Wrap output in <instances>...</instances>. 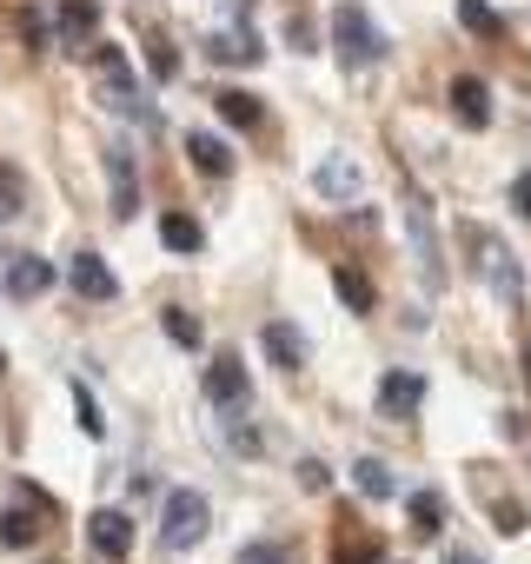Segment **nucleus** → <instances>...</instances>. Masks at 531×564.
I'll use <instances>...</instances> for the list:
<instances>
[{
	"label": "nucleus",
	"mask_w": 531,
	"mask_h": 564,
	"mask_svg": "<svg viewBox=\"0 0 531 564\" xmlns=\"http://www.w3.org/2000/svg\"><path fill=\"white\" fill-rule=\"evenodd\" d=\"M445 564H485V557H478V551H452Z\"/></svg>",
	"instance_id": "obj_34"
},
{
	"label": "nucleus",
	"mask_w": 531,
	"mask_h": 564,
	"mask_svg": "<svg viewBox=\"0 0 531 564\" xmlns=\"http://www.w3.org/2000/svg\"><path fill=\"white\" fill-rule=\"evenodd\" d=\"M87 544H94L107 564H120V557L133 551V518H127V511H94V518H87Z\"/></svg>",
	"instance_id": "obj_9"
},
{
	"label": "nucleus",
	"mask_w": 531,
	"mask_h": 564,
	"mask_svg": "<svg viewBox=\"0 0 531 564\" xmlns=\"http://www.w3.org/2000/svg\"><path fill=\"white\" fill-rule=\"evenodd\" d=\"M300 485H306V491H326V485H333V471H326L319 458H306V465H300Z\"/></svg>",
	"instance_id": "obj_32"
},
{
	"label": "nucleus",
	"mask_w": 531,
	"mask_h": 564,
	"mask_svg": "<svg viewBox=\"0 0 531 564\" xmlns=\"http://www.w3.org/2000/svg\"><path fill=\"white\" fill-rule=\"evenodd\" d=\"M160 326H166V339H173V346H186V352L206 339V333H199V319H193L186 306H166V313H160Z\"/></svg>",
	"instance_id": "obj_23"
},
{
	"label": "nucleus",
	"mask_w": 531,
	"mask_h": 564,
	"mask_svg": "<svg viewBox=\"0 0 531 564\" xmlns=\"http://www.w3.org/2000/svg\"><path fill=\"white\" fill-rule=\"evenodd\" d=\"M491 518H498V531H505V538H518V531H524V505H491Z\"/></svg>",
	"instance_id": "obj_30"
},
{
	"label": "nucleus",
	"mask_w": 531,
	"mask_h": 564,
	"mask_svg": "<svg viewBox=\"0 0 531 564\" xmlns=\"http://www.w3.org/2000/svg\"><path fill=\"white\" fill-rule=\"evenodd\" d=\"M107 180H113V219H133L140 213V180H133V153L127 147H107Z\"/></svg>",
	"instance_id": "obj_13"
},
{
	"label": "nucleus",
	"mask_w": 531,
	"mask_h": 564,
	"mask_svg": "<svg viewBox=\"0 0 531 564\" xmlns=\"http://www.w3.org/2000/svg\"><path fill=\"white\" fill-rule=\"evenodd\" d=\"M333 54H339L346 74H366V67L386 61V34L372 28V14L359 8V0H339L333 8Z\"/></svg>",
	"instance_id": "obj_1"
},
{
	"label": "nucleus",
	"mask_w": 531,
	"mask_h": 564,
	"mask_svg": "<svg viewBox=\"0 0 531 564\" xmlns=\"http://www.w3.org/2000/svg\"><path fill=\"white\" fill-rule=\"evenodd\" d=\"M232 8H239V0H232Z\"/></svg>",
	"instance_id": "obj_37"
},
{
	"label": "nucleus",
	"mask_w": 531,
	"mask_h": 564,
	"mask_svg": "<svg viewBox=\"0 0 531 564\" xmlns=\"http://www.w3.org/2000/svg\"><path fill=\"white\" fill-rule=\"evenodd\" d=\"M67 286H74L80 300H100V306H107V300H120V279L107 272V259H100V252H74Z\"/></svg>",
	"instance_id": "obj_8"
},
{
	"label": "nucleus",
	"mask_w": 531,
	"mask_h": 564,
	"mask_svg": "<svg viewBox=\"0 0 531 564\" xmlns=\"http://www.w3.org/2000/svg\"><path fill=\"white\" fill-rule=\"evenodd\" d=\"M160 246H166V252H199L206 232H199L193 213H166V219H160Z\"/></svg>",
	"instance_id": "obj_20"
},
{
	"label": "nucleus",
	"mask_w": 531,
	"mask_h": 564,
	"mask_svg": "<svg viewBox=\"0 0 531 564\" xmlns=\"http://www.w3.org/2000/svg\"><path fill=\"white\" fill-rule=\"evenodd\" d=\"M74 405H80V432H87V438H100V432H107V419H100V405H94V392H87V386H74Z\"/></svg>",
	"instance_id": "obj_27"
},
{
	"label": "nucleus",
	"mask_w": 531,
	"mask_h": 564,
	"mask_svg": "<svg viewBox=\"0 0 531 564\" xmlns=\"http://www.w3.org/2000/svg\"><path fill=\"white\" fill-rule=\"evenodd\" d=\"M219 120H226V127H259V100L232 87V94H219Z\"/></svg>",
	"instance_id": "obj_24"
},
{
	"label": "nucleus",
	"mask_w": 531,
	"mask_h": 564,
	"mask_svg": "<svg viewBox=\"0 0 531 564\" xmlns=\"http://www.w3.org/2000/svg\"><path fill=\"white\" fill-rule=\"evenodd\" d=\"M511 206L531 219V173H518V180H511Z\"/></svg>",
	"instance_id": "obj_33"
},
{
	"label": "nucleus",
	"mask_w": 531,
	"mask_h": 564,
	"mask_svg": "<svg viewBox=\"0 0 531 564\" xmlns=\"http://www.w3.org/2000/svg\"><path fill=\"white\" fill-rule=\"evenodd\" d=\"M452 120H458L465 133H485V127H491V87L472 80V74L452 80Z\"/></svg>",
	"instance_id": "obj_10"
},
{
	"label": "nucleus",
	"mask_w": 531,
	"mask_h": 564,
	"mask_svg": "<svg viewBox=\"0 0 531 564\" xmlns=\"http://www.w3.org/2000/svg\"><path fill=\"white\" fill-rule=\"evenodd\" d=\"M206 54H213L219 67H259V61H266V47H259V34H252V28H226V34H213V41H206Z\"/></svg>",
	"instance_id": "obj_12"
},
{
	"label": "nucleus",
	"mask_w": 531,
	"mask_h": 564,
	"mask_svg": "<svg viewBox=\"0 0 531 564\" xmlns=\"http://www.w3.org/2000/svg\"><path fill=\"white\" fill-rule=\"evenodd\" d=\"M524 379H531V339H524Z\"/></svg>",
	"instance_id": "obj_35"
},
{
	"label": "nucleus",
	"mask_w": 531,
	"mask_h": 564,
	"mask_svg": "<svg viewBox=\"0 0 531 564\" xmlns=\"http://www.w3.org/2000/svg\"><path fill=\"white\" fill-rule=\"evenodd\" d=\"M333 293L353 306V313H372L379 306V293H372V279L359 272V265H333Z\"/></svg>",
	"instance_id": "obj_18"
},
{
	"label": "nucleus",
	"mask_w": 531,
	"mask_h": 564,
	"mask_svg": "<svg viewBox=\"0 0 531 564\" xmlns=\"http://www.w3.org/2000/svg\"><path fill=\"white\" fill-rule=\"evenodd\" d=\"M14 498H21V505H8V511H0V544H8V551H28V544L47 531L41 518H54V505H47L34 485H14Z\"/></svg>",
	"instance_id": "obj_6"
},
{
	"label": "nucleus",
	"mask_w": 531,
	"mask_h": 564,
	"mask_svg": "<svg viewBox=\"0 0 531 564\" xmlns=\"http://www.w3.org/2000/svg\"><path fill=\"white\" fill-rule=\"evenodd\" d=\"M458 28H465L472 41H505V21L485 8V0H458Z\"/></svg>",
	"instance_id": "obj_21"
},
{
	"label": "nucleus",
	"mask_w": 531,
	"mask_h": 564,
	"mask_svg": "<svg viewBox=\"0 0 531 564\" xmlns=\"http://www.w3.org/2000/svg\"><path fill=\"white\" fill-rule=\"evenodd\" d=\"M405 511H412V531H419V538H438V531H445V498H438V491H412Z\"/></svg>",
	"instance_id": "obj_22"
},
{
	"label": "nucleus",
	"mask_w": 531,
	"mask_h": 564,
	"mask_svg": "<svg viewBox=\"0 0 531 564\" xmlns=\"http://www.w3.org/2000/svg\"><path fill=\"white\" fill-rule=\"evenodd\" d=\"M286 41H293L300 54H313V21H306V14H293V21H286Z\"/></svg>",
	"instance_id": "obj_31"
},
{
	"label": "nucleus",
	"mask_w": 531,
	"mask_h": 564,
	"mask_svg": "<svg viewBox=\"0 0 531 564\" xmlns=\"http://www.w3.org/2000/svg\"><path fill=\"white\" fill-rule=\"evenodd\" d=\"M87 54H94V74H100V100H107L113 113H127V120H147V127H153L160 113L147 107V94H140V80H133L127 54H120V47H107V41H94Z\"/></svg>",
	"instance_id": "obj_3"
},
{
	"label": "nucleus",
	"mask_w": 531,
	"mask_h": 564,
	"mask_svg": "<svg viewBox=\"0 0 531 564\" xmlns=\"http://www.w3.org/2000/svg\"><path fill=\"white\" fill-rule=\"evenodd\" d=\"M419 405H425V379H419V372H386V379H379V419L405 425Z\"/></svg>",
	"instance_id": "obj_7"
},
{
	"label": "nucleus",
	"mask_w": 531,
	"mask_h": 564,
	"mask_svg": "<svg viewBox=\"0 0 531 564\" xmlns=\"http://www.w3.org/2000/svg\"><path fill=\"white\" fill-rule=\"evenodd\" d=\"M206 399L226 412V405H246V366L239 359H213L206 366Z\"/></svg>",
	"instance_id": "obj_15"
},
{
	"label": "nucleus",
	"mask_w": 531,
	"mask_h": 564,
	"mask_svg": "<svg viewBox=\"0 0 531 564\" xmlns=\"http://www.w3.org/2000/svg\"><path fill=\"white\" fill-rule=\"evenodd\" d=\"M353 478H359V491H366V498H392V471H386L379 458H359V465H353Z\"/></svg>",
	"instance_id": "obj_26"
},
{
	"label": "nucleus",
	"mask_w": 531,
	"mask_h": 564,
	"mask_svg": "<svg viewBox=\"0 0 531 564\" xmlns=\"http://www.w3.org/2000/svg\"><path fill=\"white\" fill-rule=\"evenodd\" d=\"M266 359H273L280 372H300V366H306V333H293V326H266Z\"/></svg>",
	"instance_id": "obj_17"
},
{
	"label": "nucleus",
	"mask_w": 531,
	"mask_h": 564,
	"mask_svg": "<svg viewBox=\"0 0 531 564\" xmlns=\"http://www.w3.org/2000/svg\"><path fill=\"white\" fill-rule=\"evenodd\" d=\"M399 213H405V246H412V265L419 279L438 293L445 286V252H438V226H432V199L419 186H399Z\"/></svg>",
	"instance_id": "obj_2"
},
{
	"label": "nucleus",
	"mask_w": 531,
	"mask_h": 564,
	"mask_svg": "<svg viewBox=\"0 0 531 564\" xmlns=\"http://www.w3.org/2000/svg\"><path fill=\"white\" fill-rule=\"evenodd\" d=\"M313 186H319L326 199H353V193H359V166L333 153V160H319V173H313Z\"/></svg>",
	"instance_id": "obj_19"
},
{
	"label": "nucleus",
	"mask_w": 531,
	"mask_h": 564,
	"mask_svg": "<svg viewBox=\"0 0 531 564\" xmlns=\"http://www.w3.org/2000/svg\"><path fill=\"white\" fill-rule=\"evenodd\" d=\"M47 286H54V265H47L41 252H14V259H8V293H14V300H41Z\"/></svg>",
	"instance_id": "obj_11"
},
{
	"label": "nucleus",
	"mask_w": 531,
	"mask_h": 564,
	"mask_svg": "<svg viewBox=\"0 0 531 564\" xmlns=\"http://www.w3.org/2000/svg\"><path fill=\"white\" fill-rule=\"evenodd\" d=\"M14 213H21V180L0 173V219H14Z\"/></svg>",
	"instance_id": "obj_29"
},
{
	"label": "nucleus",
	"mask_w": 531,
	"mask_h": 564,
	"mask_svg": "<svg viewBox=\"0 0 531 564\" xmlns=\"http://www.w3.org/2000/svg\"><path fill=\"white\" fill-rule=\"evenodd\" d=\"M333 564H386V551H379L372 531H359V538H339V557Z\"/></svg>",
	"instance_id": "obj_25"
},
{
	"label": "nucleus",
	"mask_w": 531,
	"mask_h": 564,
	"mask_svg": "<svg viewBox=\"0 0 531 564\" xmlns=\"http://www.w3.org/2000/svg\"><path fill=\"white\" fill-rule=\"evenodd\" d=\"M465 246L478 252V259H472V272H478L485 286H491V300H498V306H518V293H524V272H518V259H511V252H505V246H498L485 226H472V232H465Z\"/></svg>",
	"instance_id": "obj_4"
},
{
	"label": "nucleus",
	"mask_w": 531,
	"mask_h": 564,
	"mask_svg": "<svg viewBox=\"0 0 531 564\" xmlns=\"http://www.w3.org/2000/svg\"><path fill=\"white\" fill-rule=\"evenodd\" d=\"M94 28H100V0H61V47L87 54L94 47Z\"/></svg>",
	"instance_id": "obj_14"
},
{
	"label": "nucleus",
	"mask_w": 531,
	"mask_h": 564,
	"mask_svg": "<svg viewBox=\"0 0 531 564\" xmlns=\"http://www.w3.org/2000/svg\"><path fill=\"white\" fill-rule=\"evenodd\" d=\"M0 372H8V366H0Z\"/></svg>",
	"instance_id": "obj_36"
},
{
	"label": "nucleus",
	"mask_w": 531,
	"mask_h": 564,
	"mask_svg": "<svg viewBox=\"0 0 531 564\" xmlns=\"http://www.w3.org/2000/svg\"><path fill=\"white\" fill-rule=\"evenodd\" d=\"M186 160H193L199 173H213V180L232 173V147H226L219 133H186Z\"/></svg>",
	"instance_id": "obj_16"
},
{
	"label": "nucleus",
	"mask_w": 531,
	"mask_h": 564,
	"mask_svg": "<svg viewBox=\"0 0 531 564\" xmlns=\"http://www.w3.org/2000/svg\"><path fill=\"white\" fill-rule=\"evenodd\" d=\"M206 524H213V505L199 491H173L166 498V518H160V544L166 551H193L206 538Z\"/></svg>",
	"instance_id": "obj_5"
},
{
	"label": "nucleus",
	"mask_w": 531,
	"mask_h": 564,
	"mask_svg": "<svg viewBox=\"0 0 531 564\" xmlns=\"http://www.w3.org/2000/svg\"><path fill=\"white\" fill-rule=\"evenodd\" d=\"M232 564H293V557H286L280 544H239V557H232Z\"/></svg>",
	"instance_id": "obj_28"
}]
</instances>
